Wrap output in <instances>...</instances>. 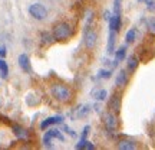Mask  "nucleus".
Returning <instances> with one entry per match:
<instances>
[{"label":"nucleus","instance_id":"obj_1","mask_svg":"<svg viewBox=\"0 0 155 150\" xmlns=\"http://www.w3.org/2000/svg\"><path fill=\"white\" fill-rule=\"evenodd\" d=\"M50 92H52V97H53L55 100L61 101V103H68V101L71 100V97H72L71 89L68 88L66 85H62V84H55V85H52Z\"/></svg>","mask_w":155,"mask_h":150},{"label":"nucleus","instance_id":"obj_2","mask_svg":"<svg viewBox=\"0 0 155 150\" xmlns=\"http://www.w3.org/2000/svg\"><path fill=\"white\" fill-rule=\"evenodd\" d=\"M71 35H72V28H71V25H68L65 22L58 23L53 28V38H55V40H66V39L71 38Z\"/></svg>","mask_w":155,"mask_h":150},{"label":"nucleus","instance_id":"obj_3","mask_svg":"<svg viewBox=\"0 0 155 150\" xmlns=\"http://www.w3.org/2000/svg\"><path fill=\"white\" fill-rule=\"evenodd\" d=\"M56 139L59 140V141H65V136L62 134L61 130H58V128H50L48 130L43 136V146L45 147H48V149H53V145H52V140Z\"/></svg>","mask_w":155,"mask_h":150},{"label":"nucleus","instance_id":"obj_4","mask_svg":"<svg viewBox=\"0 0 155 150\" xmlns=\"http://www.w3.org/2000/svg\"><path fill=\"white\" fill-rule=\"evenodd\" d=\"M29 13L36 20H43L48 16V9L42 3H33V5L29 6Z\"/></svg>","mask_w":155,"mask_h":150},{"label":"nucleus","instance_id":"obj_5","mask_svg":"<svg viewBox=\"0 0 155 150\" xmlns=\"http://www.w3.org/2000/svg\"><path fill=\"white\" fill-rule=\"evenodd\" d=\"M83 39H85V46L89 48V49H92L95 45H96L98 35H96V32H94V30L86 29V30H85V36H83Z\"/></svg>","mask_w":155,"mask_h":150},{"label":"nucleus","instance_id":"obj_6","mask_svg":"<svg viewBox=\"0 0 155 150\" xmlns=\"http://www.w3.org/2000/svg\"><path fill=\"white\" fill-rule=\"evenodd\" d=\"M104 123H105V127L108 130H115L116 126H118V121H116V117L112 114V113H105L104 114Z\"/></svg>","mask_w":155,"mask_h":150},{"label":"nucleus","instance_id":"obj_7","mask_svg":"<svg viewBox=\"0 0 155 150\" xmlns=\"http://www.w3.org/2000/svg\"><path fill=\"white\" fill-rule=\"evenodd\" d=\"M108 107H109V110H111L112 113H118L119 108H121V97L118 94H114L111 97L109 103H108Z\"/></svg>","mask_w":155,"mask_h":150},{"label":"nucleus","instance_id":"obj_8","mask_svg":"<svg viewBox=\"0 0 155 150\" xmlns=\"http://www.w3.org/2000/svg\"><path fill=\"white\" fill-rule=\"evenodd\" d=\"M109 30H115V32H119L122 26V20H121V15H112L111 20H109Z\"/></svg>","mask_w":155,"mask_h":150},{"label":"nucleus","instance_id":"obj_9","mask_svg":"<svg viewBox=\"0 0 155 150\" xmlns=\"http://www.w3.org/2000/svg\"><path fill=\"white\" fill-rule=\"evenodd\" d=\"M63 121V117L62 116H55V117H49V118H46L43 121L40 123V128L42 130H46V128L52 126V124H58V123H62Z\"/></svg>","mask_w":155,"mask_h":150},{"label":"nucleus","instance_id":"obj_10","mask_svg":"<svg viewBox=\"0 0 155 150\" xmlns=\"http://www.w3.org/2000/svg\"><path fill=\"white\" fill-rule=\"evenodd\" d=\"M115 40H116V32L115 30H109V38H108V48H106V52L108 55H112L115 54Z\"/></svg>","mask_w":155,"mask_h":150},{"label":"nucleus","instance_id":"obj_11","mask_svg":"<svg viewBox=\"0 0 155 150\" xmlns=\"http://www.w3.org/2000/svg\"><path fill=\"white\" fill-rule=\"evenodd\" d=\"M19 65H20V68H22V71H25V72H30V71H32L30 61H29V56L26 55V54L19 55Z\"/></svg>","mask_w":155,"mask_h":150},{"label":"nucleus","instance_id":"obj_12","mask_svg":"<svg viewBox=\"0 0 155 150\" xmlns=\"http://www.w3.org/2000/svg\"><path fill=\"white\" fill-rule=\"evenodd\" d=\"M115 84L118 87H125L128 84V74L125 69H121L118 75H116V79H115Z\"/></svg>","mask_w":155,"mask_h":150},{"label":"nucleus","instance_id":"obj_13","mask_svg":"<svg viewBox=\"0 0 155 150\" xmlns=\"http://www.w3.org/2000/svg\"><path fill=\"white\" fill-rule=\"evenodd\" d=\"M139 65V61H138V58L135 55H131V56H128V62H127V67H128V71H131V72H134L137 68H138Z\"/></svg>","mask_w":155,"mask_h":150},{"label":"nucleus","instance_id":"obj_14","mask_svg":"<svg viewBox=\"0 0 155 150\" xmlns=\"http://www.w3.org/2000/svg\"><path fill=\"white\" fill-rule=\"evenodd\" d=\"M138 38V30L135 28L129 29L127 32V35H125V42L127 44H132V42H135V39Z\"/></svg>","mask_w":155,"mask_h":150},{"label":"nucleus","instance_id":"obj_15","mask_svg":"<svg viewBox=\"0 0 155 150\" xmlns=\"http://www.w3.org/2000/svg\"><path fill=\"white\" fill-rule=\"evenodd\" d=\"M9 75V67H7V62L5 61V58H0V77L6 79Z\"/></svg>","mask_w":155,"mask_h":150},{"label":"nucleus","instance_id":"obj_16","mask_svg":"<svg viewBox=\"0 0 155 150\" xmlns=\"http://www.w3.org/2000/svg\"><path fill=\"white\" fill-rule=\"evenodd\" d=\"M135 147H137L135 143L131 141V140H122V141H119V145H118V149H121V150H134Z\"/></svg>","mask_w":155,"mask_h":150},{"label":"nucleus","instance_id":"obj_17","mask_svg":"<svg viewBox=\"0 0 155 150\" xmlns=\"http://www.w3.org/2000/svg\"><path fill=\"white\" fill-rule=\"evenodd\" d=\"M92 95H94L95 100L105 101L108 97V92H106V89H95V91H92Z\"/></svg>","mask_w":155,"mask_h":150},{"label":"nucleus","instance_id":"obj_18","mask_svg":"<svg viewBox=\"0 0 155 150\" xmlns=\"http://www.w3.org/2000/svg\"><path fill=\"white\" fill-rule=\"evenodd\" d=\"M12 128H13L15 134H16L19 139H28V131H26L23 127H20V126H13Z\"/></svg>","mask_w":155,"mask_h":150},{"label":"nucleus","instance_id":"obj_19","mask_svg":"<svg viewBox=\"0 0 155 150\" xmlns=\"http://www.w3.org/2000/svg\"><path fill=\"white\" fill-rule=\"evenodd\" d=\"M125 55H127V48L125 46H121V48H118L115 51V59L118 62H121L125 59Z\"/></svg>","mask_w":155,"mask_h":150},{"label":"nucleus","instance_id":"obj_20","mask_svg":"<svg viewBox=\"0 0 155 150\" xmlns=\"http://www.w3.org/2000/svg\"><path fill=\"white\" fill-rule=\"evenodd\" d=\"M89 114V106H81L79 108H76V116L81 118V117H85Z\"/></svg>","mask_w":155,"mask_h":150},{"label":"nucleus","instance_id":"obj_21","mask_svg":"<svg viewBox=\"0 0 155 150\" xmlns=\"http://www.w3.org/2000/svg\"><path fill=\"white\" fill-rule=\"evenodd\" d=\"M147 29H148L150 33L155 35V17H150L147 20Z\"/></svg>","mask_w":155,"mask_h":150},{"label":"nucleus","instance_id":"obj_22","mask_svg":"<svg viewBox=\"0 0 155 150\" xmlns=\"http://www.w3.org/2000/svg\"><path fill=\"white\" fill-rule=\"evenodd\" d=\"M53 39H55L53 35L48 33V32H43V33H42V45H49Z\"/></svg>","mask_w":155,"mask_h":150},{"label":"nucleus","instance_id":"obj_23","mask_svg":"<svg viewBox=\"0 0 155 150\" xmlns=\"http://www.w3.org/2000/svg\"><path fill=\"white\" fill-rule=\"evenodd\" d=\"M98 77L102 78V79H109L112 77V72L109 69H101L99 72H98Z\"/></svg>","mask_w":155,"mask_h":150},{"label":"nucleus","instance_id":"obj_24","mask_svg":"<svg viewBox=\"0 0 155 150\" xmlns=\"http://www.w3.org/2000/svg\"><path fill=\"white\" fill-rule=\"evenodd\" d=\"M138 2H144L148 10L155 12V0H138Z\"/></svg>","mask_w":155,"mask_h":150},{"label":"nucleus","instance_id":"obj_25","mask_svg":"<svg viewBox=\"0 0 155 150\" xmlns=\"http://www.w3.org/2000/svg\"><path fill=\"white\" fill-rule=\"evenodd\" d=\"M121 3L122 0H115L114 2V15H121Z\"/></svg>","mask_w":155,"mask_h":150},{"label":"nucleus","instance_id":"obj_26","mask_svg":"<svg viewBox=\"0 0 155 150\" xmlns=\"http://www.w3.org/2000/svg\"><path fill=\"white\" fill-rule=\"evenodd\" d=\"M89 130H91V127H89V126H85V127H83V131H82V136H81V139H86V137H88Z\"/></svg>","mask_w":155,"mask_h":150},{"label":"nucleus","instance_id":"obj_27","mask_svg":"<svg viewBox=\"0 0 155 150\" xmlns=\"http://www.w3.org/2000/svg\"><path fill=\"white\" fill-rule=\"evenodd\" d=\"M86 143H88V140H86V139H81V141L76 145V149H85Z\"/></svg>","mask_w":155,"mask_h":150},{"label":"nucleus","instance_id":"obj_28","mask_svg":"<svg viewBox=\"0 0 155 150\" xmlns=\"http://www.w3.org/2000/svg\"><path fill=\"white\" fill-rule=\"evenodd\" d=\"M62 128H63V130H65V131H66V133L69 134V136H72V137H75V136H76V133H75L73 130H71V128L68 127V126H65V124L62 126Z\"/></svg>","mask_w":155,"mask_h":150},{"label":"nucleus","instance_id":"obj_29","mask_svg":"<svg viewBox=\"0 0 155 150\" xmlns=\"http://www.w3.org/2000/svg\"><path fill=\"white\" fill-rule=\"evenodd\" d=\"M111 17H112V13L109 10H105V12H104V19H105L106 22H109V20H111Z\"/></svg>","mask_w":155,"mask_h":150},{"label":"nucleus","instance_id":"obj_30","mask_svg":"<svg viewBox=\"0 0 155 150\" xmlns=\"http://www.w3.org/2000/svg\"><path fill=\"white\" fill-rule=\"evenodd\" d=\"M7 51H6V46H0V58H5Z\"/></svg>","mask_w":155,"mask_h":150},{"label":"nucleus","instance_id":"obj_31","mask_svg":"<svg viewBox=\"0 0 155 150\" xmlns=\"http://www.w3.org/2000/svg\"><path fill=\"white\" fill-rule=\"evenodd\" d=\"M85 149H88V150H94V149H95V146L92 145L91 141H88V143H86V146H85Z\"/></svg>","mask_w":155,"mask_h":150}]
</instances>
